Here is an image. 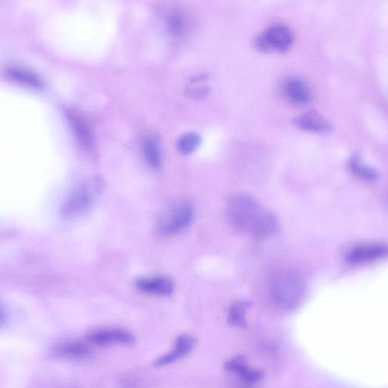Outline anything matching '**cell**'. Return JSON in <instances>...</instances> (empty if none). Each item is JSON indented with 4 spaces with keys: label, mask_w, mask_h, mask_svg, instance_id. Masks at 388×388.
I'll use <instances>...</instances> for the list:
<instances>
[{
    "label": "cell",
    "mask_w": 388,
    "mask_h": 388,
    "mask_svg": "<svg viewBox=\"0 0 388 388\" xmlns=\"http://www.w3.org/2000/svg\"><path fill=\"white\" fill-rule=\"evenodd\" d=\"M226 211L231 227L242 234L266 238L278 231L279 222L275 215L248 194L233 196Z\"/></svg>",
    "instance_id": "1"
},
{
    "label": "cell",
    "mask_w": 388,
    "mask_h": 388,
    "mask_svg": "<svg viewBox=\"0 0 388 388\" xmlns=\"http://www.w3.org/2000/svg\"><path fill=\"white\" fill-rule=\"evenodd\" d=\"M105 184L100 177L86 179L68 195L61 207L62 217L68 220L83 217L98 203Z\"/></svg>",
    "instance_id": "2"
},
{
    "label": "cell",
    "mask_w": 388,
    "mask_h": 388,
    "mask_svg": "<svg viewBox=\"0 0 388 388\" xmlns=\"http://www.w3.org/2000/svg\"><path fill=\"white\" fill-rule=\"evenodd\" d=\"M304 291V281L295 272H281L275 276L272 282V298L276 304L284 309H292L297 306Z\"/></svg>",
    "instance_id": "3"
},
{
    "label": "cell",
    "mask_w": 388,
    "mask_h": 388,
    "mask_svg": "<svg viewBox=\"0 0 388 388\" xmlns=\"http://www.w3.org/2000/svg\"><path fill=\"white\" fill-rule=\"evenodd\" d=\"M194 210L187 201H179L168 207L158 219L157 231L162 236H172L187 228L193 221Z\"/></svg>",
    "instance_id": "4"
},
{
    "label": "cell",
    "mask_w": 388,
    "mask_h": 388,
    "mask_svg": "<svg viewBox=\"0 0 388 388\" xmlns=\"http://www.w3.org/2000/svg\"><path fill=\"white\" fill-rule=\"evenodd\" d=\"M294 42V36L286 25L275 24L267 29L263 33L256 37L254 45L260 51H278L284 53L288 50Z\"/></svg>",
    "instance_id": "5"
},
{
    "label": "cell",
    "mask_w": 388,
    "mask_h": 388,
    "mask_svg": "<svg viewBox=\"0 0 388 388\" xmlns=\"http://www.w3.org/2000/svg\"><path fill=\"white\" fill-rule=\"evenodd\" d=\"M388 255V247L381 243H364L352 247L346 256L350 264L357 265L380 260Z\"/></svg>",
    "instance_id": "6"
},
{
    "label": "cell",
    "mask_w": 388,
    "mask_h": 388,
    "mask_svg": "<svg viewBox=\"0 0 388 388\" xmlns=\"http://www.w3.org/2000/svg\"><path fill=\"white\" fill-rule=\"evenodd\" d=\"M136 287L146 294L169 297L173 294L175 282L164 276L156 277H141L135 280Z\"/></svg>",
    "instance_id": "7"
},
{
    "label": "cell",
    "mask_w": 388,
    "mask_h": 388,
    "mask_svg": "<svg viewBox=\"0 0 388 388\" xmlns=\"http://www.w3.org/2000/svg\"><path fill=\"white\" fill-rule=\"evenodd\" d=\"M90 341L99 346L114 344L131 345L134 342L133 335L125 330L105 329L93 332L90 335Z\"/></svg>",
    "instance_id": "8"
},
{
    "label": "cell",
    "mask_w": 388,
    "mask_h": 388,
    "mask_svg": "<svg viewBox=\"0 0 388 388\" xmlns=\"http://www.w3.org/2000/svg\"><path fill=\"white\" fill-rule=\"evenodd\" d=\"M196 341L191 335L183 334L178 339L174 350L168 355L160 357L155 363L157 366L169 365L183 359L191 352L196 347Z\"/></svg>",
    "instance_id": "9"
},
{
    "label": "cell",
    "mask_w": 388,
    "mask_h": 388,
    "mask_svg": "<svg viewBox=\"0 0 388 388\" xmlns=\"http://www.w3.org/2000/svg\"><path fill=\"white\" fill-rule=\"evenodd\" d=\"M284 93L288 100L297 105L306 104L310 99L307 84L297 77H291L284 84Z\"/></svg>",
    "instance_id": "10"
},
{
    "label": "cell",
    "mask_w": 388,
    "mask_h": 388,
    "mask_svg": "<svg viewBox=\"0 0 388 388\" xmlns=\"http://www.w3.org/2000/svg\"><path fill=\"white\" fill-rule=\"evenodd\" d=\"M295 123L302 130L310 132H327L332 127L326 119L314 111L297 118Z\"/></svg>",
    "instance_id": "11"
},
{
    "label": "cell",
    "mask_w": 388,
    "mask_h": 388,
    "mask_svg": "<svg viewBox=\"0 0 388 388\" xmlns=\"http://www.w3.org/2000/svg\"><path fill=\"white\" fill-rule=\"evenodd\" d=\"M56 355L70 359H83L91 355V350L87 345L79 342H70L62 345L56 349Z\"/></svg>",
    "instance_id": "12"
},
{
    "label": "cell",
    "mask_w": 388,
    "mask_h": 388,
    "mask_svg": "<svg viewBox=\"0 0 388 388\" xmlns=\"http://www.w3.org/2000/svg\"><path fill=\"white\" fill-rule=\"evenodd\" d=\"M252 303L248 301L237 302L229 309L228 322L232 327H246L247 325L245 315Z\"/></svg>",
    "instance_id": "13"
},
{
    "label": "cell",
    "mask_w": 388,
    "mask_h": 388,
    "mask_svg": "<svg viewBox=\"0 0 388 388\" xmlns=\"http://www.w3.org/2000/svg\"><path fill=\"white\" fill-rule=\"evenodd\" d=\"M144 155L149 166L154 169H159L162 165V153L160 145L157 138L151 137L144 143Z\"/></svg>",
    "instance_id": "14"
},
{
    "label": "cell",
    "mask_w": 388,
    "mask_h": 388,
    "mask_svg": "<svg viewBox=\"0 0 388 388\" xmlns=\"http://www.w3.org/2000/svg\"><path fill=\"white\" fill-rule=\"evenodd\" d=\"M202 143V138L196 132H188L180 137L177 146L178 151L187 156L194 153Z\"/></svg>",
    "instance_id": "15"
},
{
    "label": "cell",
    "mask_w": 388,
    "mask_h": 388,
    "mask_svg": "<svg viewBox=\"0 0 388 388\" xmlns=\"http://www.w3.org/2000/svg\"><path fill=\"white\" fill-rule=\"evenodd\" d=\"M69 119L75 130V134L82 144L91 146L93 137L87 123L80 117L74 114H69Z\"/></svg>",
    "instance_id": "16"
},
{
    "label": "cell",
    "mask_w": 388,
    "mask_h": 388,
    "mask_svg": "<svg viewBox=\"0 0 388 388\" xmlns=\"http://www.w3.org/2000/svg\"><path fill=\"white\" fill-rule=\"evenodd\" d=\"M7 73L13 79L23 84L30 86V87L40 88L42 82L39 77L30 71L21 68H11L8 69Z\"/></svg>",
    "instance_id": "17"
},
{
    "label": "cell",
    "mask_w": 388,
    "mask_h": 388,
    "mask_svg": "<svg viewBox=\"0 0 388 388\" xmlns=\"http://www.w3.org/2000/svg\"><path fill=\"white\" fill-rule=\"evenodd\" d=\"M349 166L352 173L361 179L373 182L377 178L376 171L366 166L357 156L352 157L350 159Z\"/></svg>",
    "instance_id": "18"
},
{
    "label": "cell",
    "mask_w": 388,
    "mask_h": 388,
    "mask_svg": "<svg viewBox=\"0 0 388 388\" xmlns=\"http://www.w3.org/2000/svg\"><path fill=\"white\" fill-rule=\"evenodd\" d=\"M206 79L207 77L204 75L192 77L191 81H189V85L192 86L187 89L188 96L196 100L205 98L209 93V89L206 86L201 84Z\"/></svg>",
    "instance_id": "19"
},
{
    "label": "cell",
    "mask_w": 388,
    "mask_h": 388,
    "mask_svg": "<svg viewBox=\"0 0 388 388\" xmlns=\"http://www.w3.org/2000/svg\"><path fill=\"white\" fill-rule=\"evenodd\" d=\"M248 368L249 366L246 358L241 356L229 359L225 364V368L228 372L236 373L239 375L242 374Z\"/></svg>",
    "instance_id": "20"
},
{
    "label": "cell",
    "mask_w": 388,
    "mask_h": 388,
    "mask_svg": "<svg viewBox=\"0 0 388 388\" xmlns=\"http://www.w3.org/2000/svg\"><path fill=\"white\" fill-rule=\"evenodd\" d=\"M169 31L176 36H179L184 32L185 24L183 17L178 15H171L168 20Z\"/></svg>",
    "instance_id": "21"
},
{
    "label": "cell",
    "mask_w": 388,
    "mask_h": 388,
    "mask_svg": "<svg viewBox=\"0 0 388 388\" xmlns=\"http://www.w3.org/2000/svg\"><path fill=\"white\" fill-rule=\"evenodd\" d=\"M248 382H258L262 380L264 378L263 371L248 368L245 372L240 375Z\"/></svg>",
    "instance_id": "22"
}]
</instances>
